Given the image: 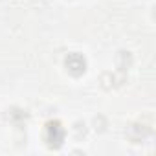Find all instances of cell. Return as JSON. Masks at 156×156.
<instances>
[{"mask_svg": "<svg viewBox=\"0 0 156 156\" xmlns=\"http://www.w3.org/2000/svg\"><path fill=\"white\" fill-rule=\"evenodd\" d=\"M94 129H96V132H105V129H107V119H105V116L98 114V116L94 118Z\"/></svg>", "mask_w": 156, "mask_h": 156, "instance_id": "8992f818", "label": "cell"}, {"mask_svg": "<svg viewBox=\"0 0 156 156\" xmlns=\"http://www.w3.org/2000/svg\"><path fill=\"white\" fill-rule=\"evenodd\" d=\"M73 134H75L77 140L85 138V136H87V125H85L83 121H77V123L73 125Z\"/></svg>", "mask_w": 156, "mask_h": 156, "instance_id": "52a82bcc", "label": "cell"}, {"mask_svg": "<svg viewBox=\"0 0 156 156\" xmlns=\"http://www.w3.org/2000/svg\"><path fill=\"white\" fill-rule=\"evenodd\" d=\"M114 81H116V77H114L110 72H105V73H101V87H103L105 90H108V88L114 85Z\"/></svg>", "mask_w": 156, "mask_h": 156, "instance_id": "5b68a950", "label": "cell"}, {"mask_svg": "<svg viewBox=\"0 0 156 156\" xmlns=\"http://www.w3.org/2000/svg\"><path fill=\"white\" fill-rule=\"evenodd\" d=\"M44 140L51 149H59L64 141V129L57 121H50L44 130Z\"/></svg>", "mask_w": 156, "mask_h": 156, "instance_id": "6da1fadb", "label": "cell"}, {"mask_svg": "<svg viewBox=\"0 0 156 156\" xmlns=\"http://www.w3.org/2000/svg\"><path fill=\"white\" fill-rule=\"evenodd\" d=\"M116 66L119 72H127L132 66V53L130 51H118L116 55Z\"/></svg>", "mask_w": 156, "mask_h": 156, "instance_id": "277c9868", "label": "cell"}, {"mask_svg": "<svg viewBox=\"0 0 156 156\" xmlns=\"http://www.w3.org/2000/svg\"><path fill=\"white\" fill-rule=\"evenodd\" d=\"M149 136V129L145 125H138V123H132L129 129H127V138L132 141V143H140L141 140H145Z\"/></svg>", "mask_w": 156, "mask_h": 156, "instance_id": "3957f363", "label": "cell"}, {"mask_svg": "<svg viewBox=\"0 0 156 156\" xmlns=\"http://www.w3.org/2000/svg\"><path fill=\"white\" fill-rule=\"evenodd\" d=\"M66 70L72 73V75H81V73H85V70H87V61H85V57L83 55H79V53H70L68 57H66Z\"/></svg>", "mask_w": 156, "mask_h": 156, "instance_id": "7a4b0ae2", "label": "cell"}]
</instances>
